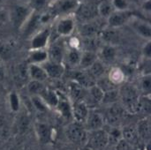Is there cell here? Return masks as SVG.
Returning <instances> with one entry per match:
<instances>
[{"label":"cell","mask_w":151,"mask_h":150,"mask_svg":"<svg viewBox=\"0 0 151 150\" xmlns=\"http://www.w3.org/2000/svg\"><path fill=\"white\" fill-rule=\"evenodd\" d=\"M139 88L130 83H123L119 88V102L127 113L136 114L139 112L140 102Z\"/></svg>","instance_id":"obj_1"},{"label":"cell","mask_w":151,"mask_h":150,"mask_svg":"<svg viewBox=\"0 0 151 150\" xmlns=\"http://www.w3.org/2000/svg\"><path fill=\"white\" fill-rule=\"evenodd\" d=\"M34 11L26 2L17 3L12 8H9L10 23L20 31Z\"/></svg>","instance_id":"obj_2"},{"label":"cell","mask_w":151,"mask_h":150,"mask_svg":"<svg viewBox=\"0 0 151 150\" xmlns=\"http://www.w3.org/2000/svg\"><path fill=\"white\" fill-rule=\"evenodd\" d=\"M98 3L99 0H88L80 2L73 14L77 24L98 19Z\"/></svg>","instance_id":"obj_3"},{"label":"cell","mask_w":151,"mask_h":150,"mask_svg":"<svg viewBox=\"0 0 151 150\" xmlns=\"http://www.w3.org/2000/svg\"><path fill=\"white\" fill-rule=\"evenodd\" d=\"M78 4L77 0H53L46 11L56 19L59 17L73 15Z\"/></svg>","instance_id":"obj_4"},{"label":"cell","mask_w":151,"mask_h":150,"mask_svg":"<svg viewBox=\"0 0 151 150\" xmlns=\"http://www.w3.org/2000/svg\"><path fill=\"white\" fill-rule=\"evenodd\" d=\"M77 21L73 15H67L59 17L54 21L55 31L58 37L67 39L73 36V33L77 29Z\"/></svg>","instance_id":"obj_5"},{"label":"cell","mask_w":151,"mask_h":150,"mask_svg":"<svg viewBox=\"0 0 151 150\" xmlns=\"http://www.w3.org/2000/svg\"><path fill=\"white\" fill-rule=\"evenodd\" d=\"M105 27H106V20L98 18L94 20L81 23L79 27L77 26V28L81 38H89V37H99L102 31L105 28Z\"/></svg>","instance_id":"obj_6"},{"label":"cell","mask_w":151,"mask_h":150,"mask_svg":"<svg viewBox=\"0 0 151 150\" xmlns=\"http://www.w3.org/2000/svg\"><path fill=\"white\" fill-rule=\"evenodd\" d=\"M66 50H67L66 39L58 37L57 39L53 40L52 42H50L47 48L49 61L64 64V59Z\"/></svg>","instance_id":"obj_7"},{"label":"cell","mask_w":151,"mask_h":150,"mask_svg":"<svg viewBox=\"0 0 151 150\" xmlns=\"http://www.w3.org/2000/svg\"><path fill=\"white\" fill-rule=\"evenodd\" d=\"M52 31L50 26L41 27L30 36L29 50H46L51 42Z\"/></svg>","instance_id":"obj_8"},{"label":"cell","mask_w":151,"mask_h":150,"mask_svg":"<svg viewBox=\"0 0 151 150\" xmlns=\"http://www.w3.org/2000/svg\"><path fill=\"white\" fill-rule=\"evenodd\" d=\"M92 150H104L109 145L108 133L104 129H100L93 132H88L86 144Z\"/></svg>","instance_id":"obj_9"},{"label":"cell","mask_w":151,"mask_h":150,"mask_svg":"<svg viewBox=\"0 0 151 150\" xmlns=\"http://www.w3.org/2000/svg\"><path fill=\"white\" fill-rule=\"evenodd\" d=\"M67 139L74 144H86L88 138V131L85 129L84 126L77 122L73 121L68 125L65 131Z\"/></svg>","instance_id":"obj_10"},{"label":"cell","mask_w":151,"mask_h":150,"mask_svg":"<svg viewBox=\"0 0 151 150\" xmlns=\"http://www.w3.org/2000/svg\"><path fill=\"white\" fill-rule=\"evenodd\" d=\"M128 25L131 27L134 32L140 37L143 38L146 41H150L151 26L149 21L133 15Z\"/></svg>","instance_id":"obj_11"},{"label":"cell","mask_w":151,"mask_h":150,"mask_svg":"<svg viewBox=\"0 0 151 150\" xmlns=\"http://www.w3.org/2000/svg\"><path fill=\"white\" fill-rule=\"evenodd\" d=\"M105 125V119L104 116L93 109H89L88 117L83 124L85 129L88 132H93L100 129H104V126Z\"/></svg>","instance_id":"obj_12"},{"label":"cell","mask_w":151,"mask_h":150,"mask_svg":"<svg viewBox=\"0 0 151 150\" xmlns=\"http://www.w3.org/2000/svg\"><path fill=\"white\" fill-rule=\"evenodd\" d=\"M133 14L129 11H114L106 19V27L113 29H119L122 27L128 25Z\"/></svg>","instance_id":"obj_13"},{"label":"cell","mask_w":151,"mask_h":150,"mask_svg":"<svg viewBox=\"0 0 151 150\" xmlns=\"http://www.w3.org/2000/svg\"><path fill=\"white\" fill-rule=\"evenodd\" d=\"M118 56V50L115 45L103 43L97 51L98 59L105 65L113 63Z\"/></svg>","instance_id":"obj_14"},{"label":"cell","mask_w":151,"mask_h":150,"mask_svg":"<svg viewBox=\"0 0 151 150\" xmlns=\"http://www.w3.org/2000/svg\"><path fill=\"white\" fill-rule=\"evenodd\" d=\"M42 66L43 67L48 79L59 80L64 76L65 72V66L64 64L55 63L48 60L43 65H42Z\"/></svg>","instance_id":"obj_15"},{"label":"cell","mask_w":151,"mask_h":150,"mask_svg":"<svg viewBox=\"0 0 151 150\" xmlns=\"http://www.w3.org/2000/svg\"><path fill=\"white\" fill-rule=\"evenodd\" d=\"M89 108L84 101H79L72 103V118L74 122L83 125L88 114Z\"/></svg>","instance_id":"obj_16"},{"label":"cell","mask_w":151,"mask_h":150,"mask_svg":"<svg viewBox=\"0 0 151 150\" xmlns=\"http://www.w3.org/2000/svg\"><path fill=\"white\" fill-rule=\"evenodd\" d=\"M125 113H127V112L124 111V109L121 107V105L117 103L108 106V109L106 111V116H104H104L105 122L108 120L112 125H114V126H116L117 123L120 122V120H122L124 118Z\"/></svg>","instance_id":"obj_17"},{"label":"cell","mask_w":151,"mask_h":150,"mask_svg":"<svg viewBox=\"0 0 151 150\" xmlns=\"http://www.w3.org/2000/svg\"><path fill=\"white\" fill-rule=\"evenodd\" d=\"M35 129L40 142L43 144H48L53 140V129L48 124L38 122L36 123Z\"/></svg>","instance_id":"obj_18"},{"label":"cell","mask_w":151,"mask_h":150,"mask_svg":"<svg viewBox=\"0 0 151 150\" xmlns=\"http://www.w3.org/2000/svg\"><path fill=\"white\" fill-rule=\"evenodd\" d=\"M104 94V91L98 86L95 84L87 89V95H86L84 102L86 103L88 107L89 106V104L100 105L102 104V102H103Z\"/></svg>","instance_id":"obj_19"},{"label":"cell","mask_w":151,"mask_h":150,"mask_svg":"<svg viewBox=\"0 0 151 150\" xmlns=\"http://www.w3.org/2000/svg\"><path fill=\"white\" fill-rule=\"evenodd\" d=\"M49 60L47 49L46 50H29L27 64L42 65Z\"/></svg>","instance_id":"obj_20"},{"label":"cell","mask_w":151,"mask_h":150,"mask_svg":"<svg viewBox=\"0 0 151 150\" xmlns=\"http://www.w3.org/2000/svg\"><path fill=\"white\" fill-rule=\"evenodd\" d=\"M150 118H143L139 120L135 126L136 133L140 140L149 143L150 139Z\"/></svg>","instance_id":"obj_21"},{"label":"cell","mask_w":151,"mask_h":150,"mask_svg":"<svg viewBox=\"0 0 151 150\" xmlns=\"http://www.w3.org/2000/svg\"><path fill=\"white\" fill-rule=\"evenodd\" d=\"M39 97L43 101V103L46 104V106L50 109H56L58 101H59V94L58 91L50 89L49 88H46L43 92L39 95Z\"/></svg>","instance_id":"obj_22"},{"label":"cell","mask_w":151,"mask_h":150,"mask_svg":"<svg viewBox=\"0 0 151 150\" xmlns=\"http://www.w3.org/2000/svg\"><path fill=\"white\" fill-rule=\"evenodd\" d=\"M81 57V50L72 49L67 47V50L64 59L65 66L66 67V65H68L71 68L79 67Z\"/></svg>","instance_id":"obj_23"},{"label":"cell","mask_w":151,"mask_h":150,"mask_svg":"<svg viewBox=\"0 0 151 150\" xmlns=\"http://www.w3.org/2000/svg\"><path fill=\"white\" fill-rule=\"evenodd\" d=\"M27 73L29 80L44 82L48 80L43 67L39 65H27Z\"/></svg>","instance_id":"obj_24"},{"label":"cell","mask_w":151,"mask_h":150,"mask_svg":"<svg viewBox=\"0 0 151 150\" xmlns=\"http://www.w3.org/2000/svg\"><path fill=\"white\" fill-rule=\"evenodd\" d=\"M72 80L80 84L81 86H82L83 88H85L87 89L96 84V81L89 76V74L87 72V71H84V70L75 71L73 73Z\"/></svg>","instance_id":"obj_25"},{"label":"cell","mask_w":151,"mask_h":150,"mask_svg":"<svg viewBox=\"0 0 151 150\" xmlns=\"http://www.w3.org/2000/svg\"><path fill=\"white\" fill-rule=\"evenodd\" d=\"M106 76L111 80V82L117 87L121 86L123 83H125L126 80V72L123 69L118 66L111 67L109 72H107Z\"/></svg>","instance_id":"obj_26"},{"label":"cell","mask_w":151,"mask_h":150,"mask_svg":"<svg viewBox=\"0 0 151 150\" xmlns=\"http://www.w3.org/2000/svg\"><path fill=\"white\" fill-rule=\"evenodd\" d=\"M69 93L72 97V103L84 101L86 95H87V88L71 80L69 84Z\"/></svg>","instance_id":"obj_27"},{"label":"cell","mask_w":151,"mask_h":150,"mask_svg":"<svg viewBox=\"0 0 151 150\" xmlns=\"http://www.w3.org/2000/svg\"><path fill=\"white\" fill-rule=\"evenodd\" d=\"M87 72L89 74V76L95 80L96 81L97 80H99L100 78L105 76L107 74V71H106V65L101 62L99 59L96 60L88 70H86Z\"/></svg>","instance_id":"obj_28"},{"label":"cell","mask_w":151,"mask_h":150,"mask_svg":"<svg viewBox=\"0 0 151 150\" xmlns=\"http://www.w3.org/2000/svg\"><path fill=\"white\" fill-rule=\"evenodd\" d=\"M59 101L56 107L58 112L65 118H72V102L66 97L63 96L59 92Z\"/></svg>","instance_id":"obj_29"},{"label":"cell","mask_w":151,"mask_h":150,"mask_svg":"<svg viewBox=\"0 0 151 150\" xmlns=\"http://www.w3.org/2000/svg\"><path fill=\"white\" fill-rule=\"evenodd\" d=\"M96 60H98L97 53L93 52V51H86V50H81V61L79 67L81 70H88Z\"/></svg>","instance_id":"obj_30"},{"label":"cell","mask_w":151,"mask_h":150,"mask_svg":"<svg viewBox=\"0 0 151 150\" xmlns=\"http://www.w3.org/2000/svg\"><path fill=\"white\" fill-rule=\"evenodd\" d=\"M98 16L103 19H107L114 11L111 0H99L98 3Z\"/></svg>","instance_id":"obj_31"},{"label":"cell","mask_w":151,"mask_h":150,"mask_svg":"<svg viewBox=\"0 0 151 150\" xmlns=\"http://www.w3.org/2000/svg\"><path fill=\"white\" fill-rule=\"evenodd\" d=\"M121 131H122V139L126 141L127 143H129L131 146H134L136 143V141L140 140L136 133L135 127H132V126L124 127L121 129Z\"/></svg>","instance_id":"obj_32"},{"label":"cell","mask_w":151,"mask_h":150,"mask_svg":"<svg viewBox=\"0 0 151 150\" xmlns=\"http://www.w3.org/2000/svg\"><path fill=\"white\" fill-rule=\"evenodd\" d=\"M27 87V91L30 93L31 96H39L47 88L44 85V82H40L36 80H29Z\"/></svg>","instance_id":"obj_33"},{"label":"cell","mask_w":151,"mask_h":150,"mask_svg":"<svg viewBox=\"0 0 151 150\" xmlns=\"http://www.w3.org/2000/svg\"><path fill=\"white\" fill-rule=\"evenodd\" d=\"M8 105L10 110L14 112V113H18L20 110L21 107V101H20V97L18 95V93L12 91L8 95Z\"/></svg>","instance_id":"obj_34"},{"label":"cell","mask_w":151,"mask_h":150,"mask_svg":"<svg viewBox=\"0 0 151 150\" xmlns=\"http://www.w3.org/2000/svg\"><path fill=\"white\" fill-rule=\"evenodd\" d=\"M107 133H108L109 144H112L116 146L122 140V131L118 126H113L109 132H107Z\"/></svg>","instance_id":"obj_35"},{"label":"cell","mask_w":151,"mask_h":150,"mask_svg":"<svg viewBox=\"0 0 151 150\" xmlns=\"http://www.w3.org/2000/svg\"><path fill=\"white\" fill-rule=\"evenodd\" d=\"M140 90L142 92L143 95H150L151 91V75L143 74L139 82ZM139 90V91H140Z\"/></svg>","instance_id":"obj_36"},{"label":"cell","mask_w":151,"mask_h":150,"mask_svg":"<svg viewBox=\"0 0 151 150\" xmlns=\"http://www.w3.org/2000/svg\"><path fill=\"white\" fill-rule=\"evenodd\" d=\"M118 102H119V88L111 90V91L104 92L102 104L110 106L111 104L117 103Z\"/></svg>","instance_id":"obj_37"},{"label":"cell","mask_w":151,"mask_h":150,"mask_svg":"<svg viewBox=\"0 0 151 150\" xmlns=\"http://www.w3.org/2000/svg\"><path fill=\"white\" fill-rule=\"evenodd\" d=\"M111 3L116 11H129L132 5L130 0H111Z\"/></svg>","instance_id":"obj_38"},{"label":"cell","mask_w":151,"mask_h":150,"mask_svg":"<svg viewBox=\"0 0 151 150\" xmlns=\"http://www.w3.org/2000/svg\"><path fill=\"white\" fill-rule=\"evenodd\" d=\"M150 95H141L139 102V112L150 113Z\"/></svg>","instance_id":"obj_39"},{"label":"cell","mask_w":151,"mask_h":150,"mask_svg":"<svg viewBox=\"0 0 151 150\" xmlns=\"http://www.w3.org/2000/svg\"><path fill=\"white\" fill-rule=\"evenodd\" d=\"M10 23V13L9 8L3 4H0V27Z\"/></svg>","instance_id":"obj_40"},{"label":"cell","mask_w":151,"mask_h":150,"mask_svg":"<svg viewBox=\"0 0 151 150\" xmlns=\"http://www.w3.org/2000/svg\"><path fill=\"white\" fill-rule=\"evenodd\" d=\"M31 102L33 106L40 112H45L49 109L39 96H31Z\"/></svg>","instance_id":"obj_41"},{"label":"cell","mask_w":151,"mask_h":150,"mask_svg":"<svg viewBox=\"0 0 151 150\" xmlns=\"http://www.w3.org/2000/svg\"><path fill=\"white\" fill-rule=\"evenodd\" d=\"M12 56V48L4 42H0V58L3 60L9 59Z\"/></svg>","instance_id":"obj_42"},{"label":"cell","mask_w":151,"mask_h":150,"mask_svg":"<svg viewBox=\"0 0 151 150\" xmlns=\"http://www.w3.org/2000/svg\"><path fill=\"white\" fill-rule=\"evenodd\" d=\"M142 56L145 59H150L151 57V44L150 41H146L142 47Z\"/></svg>","instance_id":"obj_43"},{"label":"cell","mask_w":151,"mask_h":150,"mask_svg":"<svg viewBox=\"0 0 151 150\" xmlns=\"http://www.w3.org/2000/svg\"><path fill=\"white\" fill-rule=\"evenodd\" d=\"M116 150H132L133 149V146H131L129 143H127L126 141H124L123 139L115 146Z\"/></svg>","instance_id":"obj_44"},{"label":"cell","mask_w":151,"mask_h":150,"mask_svg":"<svg viewBox=\"0 0 151 150\" xmlns=\"http://www.w3.org/2000/svg\"><path fill=\"white\" fill-rule=\"evenodd\" d=\"M140 8L142 9V11L146 13V14H150V0H145L141 5Z\"/></svg>","instance_id":"obj_45"},{"label":"cell","mask_w":151,"mask_h":150,"mask_svg":"<svg viewBox=\"0 0 151 150\" xmlns=\"http://www.w3.org/2000/svg\"><path fill=\"white\" fill-rule=\"evenodd\" d=\"M4 76H5V71H4V66H3L2 64L0 63V79L4 78Z\"/></svg>","instance_id":"obj_46"},{"label":"cell","mask_w":151,"mask_h":150,"mask_svg":"<svg viewBox=\"0 0 151 150\" xmlns=\"http://www.w3.org/2000/svg\"><path fill=\"white\" fill-rule=\"evenodd\" d=\"M145 0H130L131 2V4H136V5H141Z\"/></svg>","instance_id":"obj_47"},{"label":"cell","mask_w":151,"mask_h":150,"mask_svg":"<svg viewBox=\"0 0 151 150\" xmlns=\"http://www.w3.org/2000/svg\"><path fill=\"white\" fill-rule=\"evenodd\" d=\"M22 121H24V127L26 128V123H27V119L26 118H22ZM21 129H23V122H22V126H20Z\"/></svg>","instance_id":"obj_48"},{"label":"cell","mask_w":151,"mask_h":150,"mask_svg":"<svg viewBox=\"0 0 151 150\" xmlns=\"http://www.w3.org/2000/svg\"><path fill=\"white\" fill-rule=\"evenodd\" d=\"M4 2V0H0V4H3Z\"/></svg>","instance_id":"obj_49"},{"label":"cell","mask_w":151,"mask_h":150,"mask_svg":"<svg viewBox=\"0 0 151 150\" xmlns=\"http://www.w3.org/2000/svg\"><path fill=\"white\" fill-rule=\"evenodd\" d=\"M77 1L80 3V2H84V1H88V0H77Z\"/></svg>","instance_id":"obj_50"},{"label":"cell","mask_w":151,"mask_h":150,"mask_svg":"<svg viewBox=\"0 0 151 150\" xmlns=\"http://www.w3.org/2000/svg\"><path fill=\"white\" fill-rule=\"evenodd\" d=\"M50 1H51V2H52V1H53V0H50Z\"/></svg>","instance_id":"obj_51"}]
</instances>
